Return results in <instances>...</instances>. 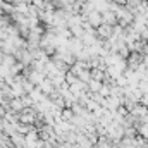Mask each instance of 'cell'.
Listing matches in <instances>:
<instances>
[{
  "label": "cell",
  "instance_id": "1",
  "mask_svg": "<svg viewBox=\"0 0 148 148\" xmlns=\"http://www.w3.org/2000/svg\"><path fill=\"white\" fill-rule=\"evenodd\" d=\"M119 105H122V97H112V95L105 98V103H103V107H105L107 110H110V112L117 110Z\"/></svg>",
  "mask_w": 148,
  "mask_h": 148
},
{
  "label": "cell",
  "instance_id": "2",
  "mask_svg": "<svg viewBox=\"0 0 148 148\" xmlns=\"http://www.w3.org/2000/svg\"><path fill=\"white\" fill-rule=\"evenodd\" d=\"M147 112H148V107H145V105H141V103L138 102V103H136V105H134V107H133V109L129 110V114H131L133 117L140 119V117H143V115H145Z\"/></svg>",
  "mask_w": 148,
  "mask_h": 148
},
{
  "label": "cell",
  "instance_id": "3",
  "mask_svg": "<svg viewBox=\"0 0 148 148\" xmlns=\"http://www.w3.org/2000/svg\"><path fill=\"white\" fill-rule=\"evenodd\" d=\"M140 64H141V55H138V53H133V55L129 57V60H127V67L133 69V71H134Z\"/></svg>",
  "mask_w": 148,
  "mask_h": 148
},
{
  "label": "cell",
  "instance_id": "4",
  "mask_svg": "<svg viewBox=\"0 0 148 148\" xmlns=\"http://www.w3.org/2000/svg\"><path fill=\"white\" fill-rule=\"evenodd\" d=\"M90 74H91V79H97V81H102V83L105 79V71L103 69H98V67L90 69Z\"/></svg>",
  "mask_w": 148,
  "mask_h": 148
},
{
  "label": "cell",
  "instance_id": "5",
  "mask_svg": "<svg viewBox=\"0 0 148 148\" xmlns=\"http://www.w3.org/2000/svg\"><path fill=\"white\" fill-rule=\"evenodd\" d=\"M41 91H43V93H47V95H50V93L53 91V83H52L50 79L41 81Z\"/></svg>",
  "mask_w": 148,
  "mask_h": 148
},
{
  "label": "cell",
  "instance_id": "6",
  "mask_svg": "<svg viewBox=\"0 0 148 148\" xmlns=\"http://www.w3.org/2000/svg\"><path fill=\"white\" fill-rule=\"evenodd\" d=\"M100 86H102V81H97V79H90L88 81V90L91 93H97L100 90Z\"/></svg>",
  "mask_w": 148,
  "mask_h": 148
},
{
  "label": "cell",
  "instance_id": "7",
  "mask_svg": "<svg viewBox=\"0 0 148 148\" xmlns=\"http://www.w3.org/2000/svg\"><path fill=\"white\" fill-rule=\"evenodd\" d=\"M77 79H79V81H84V83H88V81L91 79L90 69H83V71H79V73H77Z\"/></svg>",
  "mask_w": 148,
  "mask_h": 148
},
{
  "label": "cell",
  "instance_id": "8",
  "mask_svg": "<svg viewBox=\"0 0 148 148\" xmlns=\"http://www.w3.org/2000/svg\"><path fill=\"white\" fill-rule=\"evenodd\" d=\"M136 133H138L141 138L148 140V126H145V124H138V126H136Z\"/></svg>",
  "mask_w": 148,
  "mask_h": 148
},
{
  "label": "cell",
  "instance_id": "9",
  "mask_svg": "<svg viewBox=\"0 0 148 148\" xmlns=\"http://www.w3.org/2000/svg\"><path fill=\"white\" fill-rule=\"evenodd\" d=\"M64 81H66L67 84H73V83H76V81H77V76H76L73 71H69V73L64 74Z\"/></svg>",
  "mask_w": 148,
  "mask_h": 148
},
{
  "label": "cell",
  "instance_id": "10",
  "mask_svg": "<svg viewBox=\"0 0 148 148\" xmlns=\"http://www.w3.org/2000/svg\"><path fill=\"white\" fill-rule=\"evenodd\" d=\"M73 117H74V112L71 110L69 107L62 110V121H67V122H71V121H73Z\"/></svg>",
  "mask_w": 148,
  "mask_h": 148
},
{
  "label": "cell",
  "instance_id": "11",
  "mask_svg": "<svg viewBox=\"0 0 148 148\" xmlns=\"http://www.w3.org/2000/svg\"><path fill=\"white\" fill-rule=\"evenodd\" d=\"M138 88L141 90V93H143V95L148 93V81H141V79H140V81H138Z\"/></svg>",
  "mask_w": 148,
  "mask_h": 148
},
{
  "label": "cell",
  "instance_id": "12",
  "mask_svg": "<svg viewBox=\"0 0 148 148\" xmlns=\"http://www.w3.org/2000/svg\"><path fill=\"white\" fill-rule=\"evenodd\" d=\"M143 64H145V66H147V67H148V53H147V55H145V60H143Z\"/></svg>",
  "mask_w": 148,
  "mask_h": 148
}]
</instances>
